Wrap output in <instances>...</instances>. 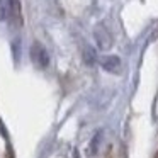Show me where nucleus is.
<instances>
[{
    "instance_id": "obj_3",
    "label": "nucleus",
    "mask_w": 158,
    "mask_h": 158,
    "mask_svg": "<svg viewBox=\"0 0 158 158\" xmlns=\"http://www.w3.org/2000/svg\"><path fill=\"white\" fill-rule=\"evenodd\" d=\"M95 38H97L99 46L102 49L110 48V44H112V38H110V34L106 31V27H104V26H99V27L95 29Z\"/></svg>"
},
{
    "instance_id": "obj_4",
    "label": "nucleus",
    "mask_w": 158,
    "mask_h": 158,
    "mask_svg": "<svg viewBox=\"0 0 158 158\" xmlns=\"http://www.w3.org/2000/svg\"><path fill=\"white\" fill-rule=\"evenodd\" d=\"M10 10H12V0H0V21H5L10 15Z\"/></svg>"
},
{
    "instance_id": "obj_1",
    "label": "nucleus",
    "mask_w": 158,
    "mask_h": 158,
    "mask_svg": "<svg viewBox=\"0 0 158 158\" xmlns=\"http://www.w3.org/2000/svg\"><path fill=\"white\" fill-rule=\"evenodd\" d=\"M31 58L39 68H44V66H48V63H49L48 53H46L44 46L39 44V43H34V44L31 46Z\"/></svg>"
},
{
    "instance_id": "obj_5",
    "label": "nucleus",
    "mask_w": 158,
    "mask_h": 158,
    "mask_svg": "<svg viewBox=\"0 0 158 158\" xmlns=\"http://www.w3.org/2000/svg\"><path fill=\"white\" fill-rule=\"evenodd\" d=\"M83 58H85V61L89 63V65H90V63H94V49H92V48H87Z\"/></svg>"
},
{
    "instance_id": "obj_2",
    "label": "nucleus",
    "mask_w": 158,
    "mask_h": 158,
    "mask_svg": "<svg viewBox=\"0 0 158 158\" xmlns=\"http://www.w3.org/2000/svg\"><path fill=\"white\" fill-rule=\"evenodd\" d=\"M100 65H102L104 70L110 73H119V68H121V60L117 56H104L100 60Z\"/></svg>"
},
{
    "instance_id": "obj_6",
    "label": "nucleus",
    "mask_w": 158,
    "mask_h": 158,
    "mask_svg": "<svg viewBox=\"0 0 158 158\" xmlns=\"http://www.w3.org/2000/svg\"><path fill=\"white\" fill-rule=\"evenodd\" d=\"M155 158H158V151H156V155H155Z\"/></svg>"
}]
</instances>
